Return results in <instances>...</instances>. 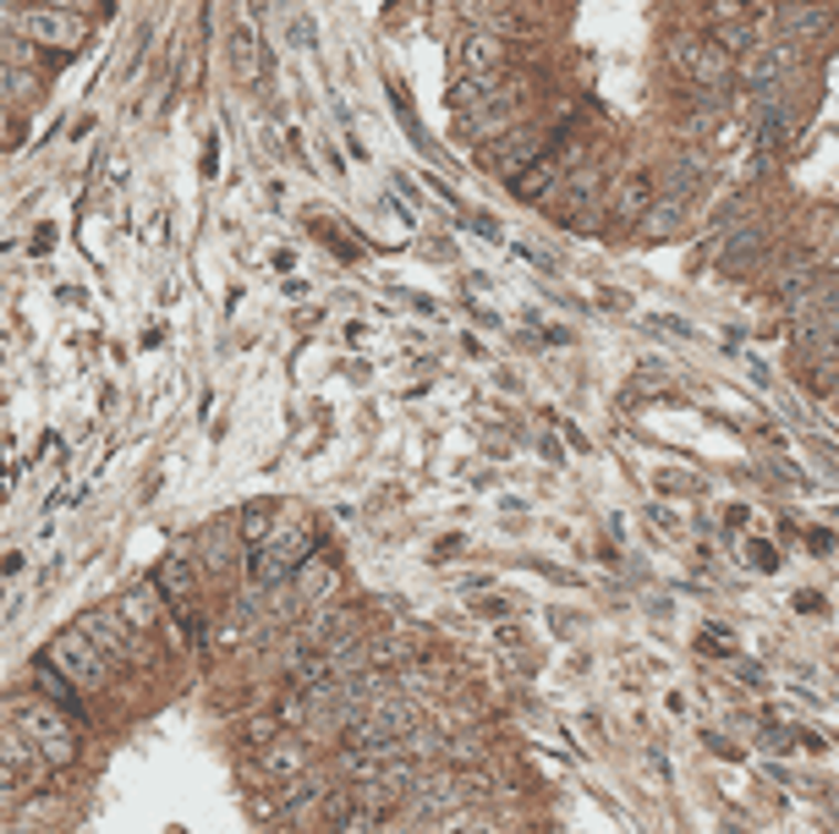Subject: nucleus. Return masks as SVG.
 <instances>
[{
  "instance_id": "obj_1",
  "label": "nucleus",
  "mask_w": 839,
  "mask_h": 834,
  "mask_svg": "<svg viewBox=\"0 0 839 834\" xmlns=\"http://www.w3.org/2000/svg\"><path fill=\"white\" fill-rule=\"evenodd\" d=\"M307 560H313V527H307V521H280L275 532L248 555V582H253L259 593H275Z\"/></svg>"
},
{
  "instance_id": "obj_2",
  "label": "nucleus",
  "mask_w": 839,
  "mask_h": 834,
  "mask_svg": "<svg viewBox=\"0 0 839 834\" xmlns=\"http://www.w3.org/2000/svg\"><path fill=\"white\" fill-rule=\"evenodd\" d=\"M11 725L39 747V758H44L50 769H72V763H77V730H72V714H66V708H55L50 697H22V703H11Z\"/></svg>"
},
{
  "instance_id": "obj_3",
  "label": "nucleus",
  "mask_w": 839,
  "mask_h": 834,
  "mask_svg": "<svg viewBox=\"0 0 839 834\" xmlns=\"http://www.w3.org/2000/svg\"><path fill=\"white\" fill-rule=\"evenodd\" d=\"M664 55H670V66L686 77V88H702V94H730V83H735V55L730 50H719L707 33H670V44H664Z\"/></svg>"
},
{
  "instance_id": "obj_4",
  "label": "nucleus",
  "mask_w": 839,
  "mask_h": 834,
  "mask_svg": "<svg viewBox=\"0 0 839 834\" xmlns=\"http://www.w3.org/2000/svg\"><path fill=\"white\" fill-rule=\"evenodd\" d=\"M154 588L165 593V610L176 615V626L187 632V643H203V637H209V621H203V604H198L203 582H198V571L187 566V555H165V560L154 566Z\"/></svg>"
},
{
  "instance_id": "obj_5",
  "label": "nucleus",
  "mask_w": 839,
  "mask_h": 834,
  "mask_svg": "<svg viewBox=\"0 0 839 834\" xmlns=\"http://www.w3.org/2000/svg\"><path fill=\"white\" fill-rule=\"evenodd\" d=\"M44 665L61 669V675H66V680L83 692V697L105 692V686H111V669H116L111 659H105V654H99V648H94V643H88V637H83V626H66V632L50 643Z\"/></svg>"
},
{
  "instance_id": "obj_6",
  "label": "nucleus",
  "mask_w": 839,
  "mask_h": 834,
  "mask_svg": "<svg viewBox=\"0 0 839 834\" xmlns=\"http://www.w3.org/2000/svg\"><path fill=\"white\" fill-rule=\"evenodd\" d=\"M702 33L741 61V55L757 50V11L746 0H707L702 6Z\"/></svg>"
},
{
  "instance_id": "obj_7",
  "label": "nucleus",
  "mask_w": 839,
  "mask_h": 834,
  "mask_svg": "<svg viewBox=\"0 0 839 834\" xmlns=\"http://www.w3.org/2000/svg\"><path fill=\"white\" fill-rule=\"evenodd\" d=\"M17 33L22 39H33V44H44V50H77L83 39H88V22L77 17V11H61V6H22L17 11Z\"/></svg>"
},
{
  "instance_id": "obj_8",
  "label": "nucleus",
  "mask_w": 839,
  "mask_h": 834,
  "mask_svg": "<svg viewBox=\"0 0 839 834\" xmlns=\"http://www.w3.org/2000/svg\"><path fill=\"white\" fill-rule=\"evenodd\" d=\"M768 22H774L779 39H790L796 50H807V44L829 39L835 6H818V0H774V6H768Z\"/></svg>"
},
{
  "instance_id": "obj_9",
  "label": "nucleus",
  "mask_w": 839,
  "mask_h": 834,
  "mask_svg": "<svg viewBox=\"0 0 839 834\" xmlns=\"http://www.w3.org/2000/svg\"><path fill=\"white\" fill-rule=\"evenodd\" d=\"M77 626H83V637H88V643H94V648H99L116 669L133 659V637H138V632L122 621V610H88Z\"/></svg>"
},
{
  "instance_id": "obj_10",
  "label": "nucleus",
  "mask_w": 839,
  "mask_h": 834,
  "mask_svg": "<svg viewBox=\"0 0 839 834\" xmlns=\"http://www.w3.org/2000/svg\"><path fill=\"white\" fill-rule=\"evenodd\" d=\"M489 155H494V170H500L505 181H516L527 166H538V160H544V138H538L533 127H522V122H516V127L489 149Z\"/></svg>"
},
{
  "instance_id": "obj_11",
  "label": "nucleus",
  "mask_w": 839,
  "mask_h": 834,
  "mask_svg": "<svg viewBox=\"0 0 839 834\" xmlns=\"http://www.w3.org/2000/svg\"><path fill=\"white\" fill-rule=\"evenodd\" d=\"M505 55H511V44H505L494 28H478V33H466V39H461V50H455L461 72H472V77H494V72L505 66Z\"/></svg>"
},
{
  "instance_id": "obj_12",
  "label": "nucleus",
  "mask_w": 839,
  "mask_h": 834,
  "mask_svg": "<svg viewBox=\"0 0 839 834\" xmlns=\"http://www.w3.org/2000/svg\"><path fill=\"white\" fill-rule=\"evenodd\" d=\"M653 203H659L653 176H626V181L615 187V214H620V220H631V225H642Z\"/></svg>"
},
{
  "instance_id": "obj_13",
  "label": "nucleus",
  "mask_w": 839,
  "mask_h": 834,
  "mask_svg": "<svg viewBox=\"0 0 839 834\" xmlns=\"http://www.w3.org/2000/svg\"><path fill=\"white\" fill-rule=\"evenodd\" d=\"M116 610H122V621H127L133 632H154V626H159V615H165V593L148 582V588H133Z\"/></svg>"
},
{
  "instance_id": "obj_14",
  "label": "nucleus",
  "mask_w": 839,
  "mask_h": 834,
  "mask_svg": "<svg viewBox=\"0 0 839 834\" xmlns=\"http://www.w3.org/2000/svg\"><path fill=\"white\" fill-rule=\"evenodd\" d=\"M285 588H291V599H296V604H324V599H329V588H335V571H329V566L313 555V560H307V566H302L291 582H285Z\"/></svg>"
},
{
  "instance_id": "obj_15",
  "label": "nucleus",
  "mask_w": 839,
  "mask_h": 834,
  "mask_svg": "<svg viewBox=\"0 0 839 834\" xmlns=\"http://www.w3.org/2000/svg\"><path fill=\"white\" fill-rule=\"evenodd\" d=\"M313 802H324V780H313V774H296V780H285L275 791V813H307Z\"/></svg>"
},
{
  "instance_id": "obj_16",
  "label": "nucleus",
  "mask_w": 839,
  "mask_h": 834,
  "mask_svg": "<svg viewBox=\"0 0 839 834\" xmlns=\"http://www.w3.org/2000/svg\"><path fill=\"white\" fill-rule=\"evenodd\" d=\"M259 769L275 774V780H296L302 774V747L296 741H264L259 747Z\"/></svg>"
},
{
  "instance_id": "obj_17",
  "label": "nucleus",
  "mask_w": 839,
  "mask_h": 834,
  "mask_svg": "<svg viewBox=\"0 0 839 834\" xmlns=\"http://www.w3.org/2000/svg\"><path fill=\"white\" fill-rule=\"evenodd\" d=\"M39 686H44V697H50L55 708H66L72 719H83V692H77V686H72V680H66L61 669L44 665V669H39Z\"/></svg>"
},
{
  "instance_id": "obj_18",
  "label": "nucleus",
  "mask_w": 839,
  "mask_h": 834,
  "mask_svg": "<svg viewBox=\"0 0 839 834\" xmlns=\"http://www.w3.org/2000/svg\"><path fill=\"white\" fill-rule=\"evenodd\" d=\"M275 527H280L275 510H270V505H253V510H242V521H237V538H242V543H248V555H253V549H259V543H264Z\"/></svg>"
},
{
  "instance_id": "obj_19",
  "label": "nucleus",
  "mask_w": 839,
  "mask_h": 834,
  "mask_svg": "<svg viewBox=\"0 0 839 834\" xmlns=\"http://www.w3.org/2000/svg\"><path fill=\"white\" fill-rule=\"evenodd\" d=\"M39 6H61V11H77V17H88V11H99L105 0H39Z\"/></svg>"
},
{
  "instance_id": "obj_20",
  "label": "nucleus",
  "mask_w": 839,
  "mask_h": 834,
  "mask_svg": "<svg viewBox=\"0 0 839 834\" xmlns=\"http://www.w3.org/2000/svg\"><path fill=\"white\" fill-rule=\"evenodd\" d=\"M746 549H752V566H763V571H768V566H779L774 543H746Z\"/></svg>"
},
{
  "instance_id": "obj_21",
  "label": "nucleus",
  "mask_w": 839,
  "mask_h": 834,
  "mask_svg": "<svg viewBox=\"0 0 839 834\" xmlns=\"http://www.w3.org/2000/svg\"><path fill=\"white\" fill-rule=\"evenodd\" d=\"M17 785H22V780H17V774H11V769L0 763V796H6V791H17Z\"/></svg>"
},
{
  "instance_id": "obj_22",
  "label": "nucleus",
  "mask_w": 839,
  "mask_h": 834,
  "mask_svg": "<svg viewBox=\"0 0 839 834\" xmlns=\"http://www.w3.org/2000/svg\"><path fill=\"white\" fill-rule=\"evenodd\" d=\"M6 144H11V110L0 105V149H6Z\"/></svg>"
},
{
  "instance_id": "obj_23",
  "label": "nucleus",
  "mask_w": 839,
  "mask_h": 834,
  "mask_svg": "<svg viewBox=\"0 0 839 834\" xmlns=\"http://www.w3.org/2000/svg\"><path fill=\"white\" fill-rule=\"evenodd\" d=\"M835 247H839V220H835Z\"/></svg>"
},
{
  "instance_id": "obj_24",
  "label": "nucleus",
  "mask_w": 839,
  "mask_h": 834,
  "mask_svg": "<svg viewBox=\"0 0 839 834\" xmlns=\"http://www.w3.org/2000/svg\"><path fill=\"white\" fill-rule=\"evenodd\" d=\"M818 6H835V0H818Z\"/></svg>"
}]
</instances>
